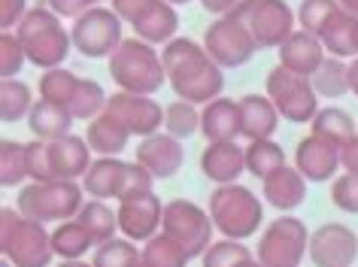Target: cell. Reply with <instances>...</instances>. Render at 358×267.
<instances>
[{
	"label": "cell",
	"mask_w": 358,
	"mask_h": 267,
	"mask_svg": "<svg viewBox=\"0 0 358 267\" xmlns=\"http://www.w3.org/2000/svg\"><path fill=\"white\" fill-rule=\"evenodd\" d=\"M161 61H164L167 85L176 92V97H182L189 103L207 106L225 88L222 67L207 55L203 43H194L189 37H173L161 49Z\"/></svg>",
	"instance_id": "cell-1"
},
{
	"label": "cell",
	"mask_w": 358,
	"mask_h": 267,
	"mask_svg": "<svg viewBox=\"0 0 358 267\" xmlns=\"http://www.w3.org/2000/svg\"><path fill=\"white\" fill-rule=\"evenodd\" d=\"M15 37H19L24 55H28V64H34L37 70L61 67L67 61L70 49H73V37H70V31H64L61 15L43 3L28 10V15L15 28Z\"/></svg>",
	"instance_id": "cell-2"
},
{
	"label": "cell",
	"mask_w": 358,
	"mask_h": 267,
	"mask_svg": "<svg viewBox=\"0 0 358 267\" xmlns=\"http://www.w3.org/2000/svg\"><path fill=\"white\" fill-rule=\"evenodd\" d=\"M94 164L92 146L79 134H67L61 140H37L28 143V173L34 182L49 180H83Z\"/></svg>",
	"instance_id": "cell-3"
},
{
	"label": "cell",
	"mask_w": 358,
	"mask_h": 267,
	"mask_svg": "<svg viewBox=\"0 0 358 267\" xmlns=\"http://www.w3.org/2000/svg\"><path fill=\"white\" fill-rule=\"evenodd\" d=\"M0 252L13 267H49L55 258L52 231L37 219L22 216L15 207L0 210Z\"/></svg>",
	"instance_id": "cell-4"
},
{
	"label": "cell",
	"mask_w": 358,
	"mask_h": 267,
	"mask_svg": "<svg viewBox=\"0 0 358 267\" xmlns=\"http://www.w3.org/2000/svg\"><path fill=\"white\" fill-rule=\"evenodd\" d=\"M106 70H110L113 82L119 85V92H131V94L152 97L167 82L164 61H161L152 43H143L140 37H124L122 46L110 55Z\"/></svg>",
	"instance_id": "cell-5"
},
{
	"label": "cell",
	"mask_w": 358,
	"mask_h": 267,
	"mask_svg": "<svg viewBox=\"0 0 358 267\" xmlns=\"http://www.w3.org/2000/svg\"><path fill=\"white\" fill-rule=\"evenodd\" d=\"M85 203V189L76 180H49V182H28L15 194V210L28 219H37L43 225L49 222L76 219Z\"/></svg>",
	"instance_id": "cell-6"
},
{
	"label": "cell",
	"mask_w": 358,
	"mask_h": 267,
	"mask_svg": "<svg viewBox=\"0 0 358 267\" xmlns=\"http://www.w3.org/2000/svg\"><path fill=\"white\" fill-rule=\"evenodd\" d=\"M207 207H210L207 212H210L216 231L228 240L252 237V234H258V228H262V222H264V207H262V201H258V194L240 182L216 185Z\"/></svg>",
	"instance_id": "cell-7"
},
{
	"label": "cell",
	"mask_w": 358,
	"mask_h": 267,
	"mask_svg": "<svg viewBox=\"0 0 358 267\" xmlns=\"http://www.w3.org/2000/svg\"><path fill=\"white\" fill-rule=\"evenodd\" d=\"M152 176L146 167H140L137 161H122V158H94V164L88 167V173L83 176V189L88 192V198H101V201H124L137 192L152 189Z\"/></svg>",
	"instance_id": "cell-8"
},
{
	"label": "cell",
	"mask_w": 358,
	"mask_h": 267,
	"mask_svg": "<svg viewBox=\"0 0 358 267\" xmlns=\"http://www.w3.org/2000/svg\"><path fill=\"white\" fill-rule=\"evenodd\" d=\"M228 15L246 24L258 49H280L298 22V13L285 0H240L237 10Z\"/></svg>",
	"instance_id": "cell-9"
},
{
	"label": "cell",
	"mask_w": 358,
	"mask_h": 267,
	"mask_svg": "<svg viewBox=\"0 0 358 267\" xmlns=\"http://www.w3.org/2000/svg\"><path fill=\"white\" fill-rule=\"evenodd\" d=\"M267 85V97L273 101V106L280 110V115L292 124H303L313 122L319 115V94L313 88L310 76H301L294 70L276 64L264 79Z\"/></svg>",
	"instance_id": "cell-10"
},
{
	"label": "cell",
	"mask_w": 358,
	"mask_h": 267,
	"mask_svg": "<svg viewBox=\"0 0 358 267\" xmlns=\"http://www.w3.org/2000/svg\"><path fill=\"white\" fill-rule=\"evenodd\" d=\"M310 249V231L298 216H282L273 219L271 225L258 237V252L255 258L264 267H301L303 255Z\"/></svg>",
	"instance_id": "cell-11"
},
{
	"label": "cell",
	"mask_w": 358,
	"mask_h": 267,
	"mask_svg": "<svg viewBox=\"0 0 358 267\" xmlns=\"http://www.w3.org/2000/svg\"><path fill=\"white\" fill-rule=\"evenodd\" d=\"M161 231H164L167 237H173L176 243L189 252V258H201L213 243L216 225H213L210 212L203 207L176 198V201L164 203V222H161Z\"/></svg>",
	"instance_id": "cell-12"
},
{
	"label": "cell",
	"mask_w": 358,
	"mask_h": 267,
	"mask_svg": "<svg viewBox=\"0 0 358 267\" xmlns=\"http://www.w3.org/2000/svg\"><path fill=\"white\" fill-rule=\"evenodd\" d=\"M73 37V49L85 58H110L115 49L122 46V19L110 6H94V10L83 13L73 19L70 28Z\"/></svg>",
	"instance_id": "cell-13"
},
{
	"label": "cell",
	"mask_w": 358,
	"mask_h": 267,
	"mask_svg": "<svg viewBox=\"0 0 358 267\" xmlns=\"http://www.w3.org/2000/svg\"><path fill=\"white\" fill-rule=\"evenodd\" d=\"M203 49H207V55L216 61L222 70L243 67L258 52L249 28L240 19H234V15H222V19H216L203 31Z\"/></svg>",
	"instance_id": "cell-14"
},
{
	"label": "cell",
	"mask_w": 358,
	"mask_h": 267,
	"mask_svg": "<svg viewBox=\"0 0 358 267\" xmlns=\"http://www.w3.org/2000/svg\"><path fill=\"white\" fill-rule=\"evenodd\" d=\"M307 255L316 267H352L358 258V234L343 222H325L310 231Z\"/></svg>",
	"instance_id": "cell-15"
},
{
	"label": "cell",
	"mask_w": 358,
	"mask_h": 267,
	"mask_svg": "<svg viewBox=\"0 0 358 267\" xmlns=\"http://www.w3.org/2000/svg\"><path fill=\"white\" fill-rule=\"evenodd\" d=\"M115 212H119V234L134 240V243L152 240L161 231V222H164V203L152 189L119 201Z\"/></svg>",
	"instance_id": "cell-16"
},
{
	"label": "cell",
	"mask_w": 358,
	"mask_h": 267,
	"mask_svg": "<svg viewBox=\"0 0 358 267\" xmlns=\"http://www.w3.org/2000/svg\"><path fill=\"white\" fill-rule=\"evenodd\" d=\"M103 113H110L124 131L137 134V137H152V134H158L161 124H164V106L155 103L146 94L115 92L110 101H106Z\"/></svg>",
	"instance_id": "cell-17"
},
{
	"label": "cell",
	"mask_w": 358,
	"mask_h": 267,
	"mask_svg": "<svg viewBox=\"0 0 358 267\" xmlns=\"http://www.w3.org/2000/svg\"><path fill=\"white\" fill-rule=\"evenodd\" d=\"M134 161L155 176V180H170V176L179 173V167L185 161V149L182 140L170 137V134H152V137H143L137 143V155Z\"/></svg>",
	"instance_id": "cell-18"
},
{
	"label": "cell",
	"mask_w": 358,
	"mask_h": 267,
	"mask_svg": "<svg viewBox=\"0 0 358 267\" xmlns=\"http://www.w3.org/2000/svg\"><path fill=\"white\" fill-rule=\"evenodd\" d=\"M292 161L307 182H328L340 167V146L310 134V137H303L298 143Z\"/></svg>",
	"instance_id": "cell-19"
},
{
	"label": "cell",
	"mask_w": 358,
	"mask_h": 267,
	"mask_svg": "<svg viewBox=\"0 0 358 267\" xmlns=\"http://www.w3.org/2000/svg\"><path fill=\"white\" fill-rule=\"evenodd\" d=\"M246 171V149L237 146L234 140H219V143H207L201 152V173L216 185L237 182Z\"/></svg>",
	"instance_id": "cell-20"
},
{
	"label": "cell",
	"mask_w": 358,
	"mask_h": 267,
	"mask_svg": "<svg viewBox=\"0 0 358 267\" xmlns=\"http://www.w3.org/2000/svg\"><path fill=\"white\" fill-rule=\"evenodd\" d=\"M131 28H134V34H137L143 43H152V46H167V43L176 37V31H179L176 6L167 3V0H152L146 10H143L137 19L131 22Z\"/></svg>",
	"instance_id": "cell-21"
},
{
	"label": "cell",
	"mask_w": 358,
	"mask_h": 267,
	"mask_svg": "<svg viewBox=\"0 0 358 267\" xmlns=\"http://www.w3.org/2000/svg\"><path fill=\"white\" fill-rule=\"evenodd\" d=\"M280 110L267 94L240 97V134L246 140H271L280 128Z\"/></svg>",
	"instance_id": "cell-22"
},
{
	"label": "cell",
	"mask_w": 358,
	"mask_h": 267,
	"mask_svg": "<svg viewBox=\"0 0 358 267\" xmlns=\"http://www.w3.org/2000/svg\"><path fill=\"white\" fill-rule=\"evenodd\" d=\"M262 194L264 201L271 203L273 210L280 212H292L298 210L303 201H307V180L301 176L298 167H289L285 164L282 171H276L273 176H267V180L262 182Z\"/></svg>",
	"instance_id": "cell-23"
},
{
	"label": "cell",
	"mask_w": 358,
	"mask_h": 267,
	"mask_svg": "<svg viewBox=\"0 0 358 267\" xmlns=\"http://www.w3.org/2000/svg\"><path fill=\"white\" fill-rule=\"evenodd\" d=\"M325 58H328V52L322 46V40L307 31H294L280 46V64L301 76H313Z\"/></svg>",
	"instance_id": "cell-24"
},
{
	"label": "cell",
	"mask_w": 358,
	"mask_h": 267,
	"mask_svg": "<svg viewBox=\"0 0 358 267\" xmlns=\"http://www.w3.org/2000/svg\"><path fill=\"white\" fill-rule=\"evenodd\" d=\"M201 134L207 137V143L234 140L240 134V101L216 97L207 106H201Z\"/></svg>",
	"instance_id": "cell-25"
},
{
	"label": "cell",
	"mask_w": 358,
	"mask_h": 267,
	"mask_svg": "<svg viewBox=\"0 0 358 267\" xmlns=\"http://www.w3.org/2000/svg\"><path fill=\"white\" fill-rule=\"evenodd\" d=\"M85 140H88V146H92L94 155H101V158H119L124 149H128L131 134L124 131L110 113H101L97 119L88 122Z\"/></svg>",
	"instance_id": "cell-26"
},
{
	"label": "cell",
	"mask_w": 358,
	"mask_h": 267,
	"mask_svg": "<svg viewBox=\"0 0 358 267\" xmlns=\"http://www.w3.org/2000/svg\"><path fill=\"white\" fill-rule=\"evenodd\" d=\"M73 122H76V115L67 110V106H55V103H49V101H40L34 103V110L28 115V128L31 134L37 140H61V137H67L70 128H73Z\"/></svg>",
	"instance_id": "cell-27"
},
{
	"label": "cell",
	"mask_w": 358,
	"mask_h": 267,
	"mask_svg": "<svg viewBox=\"0 0 358 267\" xmlns=\"http://www.w3.org/2000/svg\"><path fill=\"white\" fill-rule=\"evenodd\" d=\"M52 249L61 261H76V258L88 255V249H94V240L79 219H67L58 222L52 231Z\"/></svg>",
	"instance_id": "cell-28"
},
{
	"label": "cell",
	"mask_w": 358,
	"mask_h": 267,
	"mask_svg": "<svg viewBox=\"0 0 358 267\" xmlns=\"http://www.w3.org/2000/svg\"><path fill=\"white\" fill-rule=\"evenodd\" d=\"M355 15H349L340 10L334 19H331L325 24V31L319 34L322 46H325V52L331 58H358V49H355Z\"/></svg>",
	"instance_id": "cell-29"
},
{
	"label": "cell",
	"mask_w": 358,
	"mask_h": 267,
	"mask_svg": "<svg viewBox=\"0 0 358 267\" xmlns=\"http://www.w3.org/2000/svg\"><path fill=\"white\" fill-rule=\"evenodd\" d=\"M76 219L88 228L94 246H101V243H106V240H113L115 234H119V212H115L113 207H106V201H101V198H88Z\"/></svg>",
	"instance_id": "cell-30"
},
{
	"label": "cell",
	"mask_w": 358,
	"mask_h": 267,
	"mask_svg": "<svg viewBox=\"0 0 358 267\" xmlns=\"http://www.w3.org/2000/svg\"><path fill=\"white\" fill-rule=\"evenodd\" d=\"M289 164L285 161V149L276 143V140H249L246 146V171L255 176V180H267V176H273L276 171H282V167Z\"/></svg>",
	"instance_id": "cell-31"
},
{
	"label": "cell",
	"mask_w": 358,
	"mask_h": 267,
	"mask_svg": "<svg viewBox=\"0 0 358 267\" xmlns=\"http://www.w3.org/2000/svg\"><path fill=\"white\" fill-rule=\"evenodd\" d=\"M310 128H313L316 137L328 140V143H334L340 149H343L349 140L358 134L352 115H349L346 110H340V106H325V110H319V115L310 122Z\"/></svg>",
	"instance_id": "cell-32"
},
{
	"label": "cell",
	"mask_w": 358,
	"mask_h": 267,
	"mask_svg": "<svg viewBox=\"0 0 358 267\" xmlns=\"http://www.w3.org/2000/svg\"><path fill=\"white\" fill-rule=\"evenodd\" d=\"M34 92L28 82H22L19 76L15 79H3L0 82V119L6 124L19 122V119H28L31 110H34Z\"/></svg>",
	"instance_id": "cell-33"
},
{
	"label": "cell",
	"mask_w": 358,
	"mask_h": 267,
	"mask_svg": "<svg viewBox=\"0 0 358 267\" xmlns=\"http://www.w3.org/2000/svg\"><path fill=\"white\" fill-rule=\"evenodd\" d=\"M310 82L316 88L319 97L337 101V97L349 94V64L343 58H325L316 73L310 76Z\"/></svg>",
	"instance_id": "cell-34"
},
{
	"label": "cell",
	"mask_w": 358,
	"mask_h": 267,
	"mask_svg": "<svg viewBox=\"0 0 358 267\" xmlns=\"http://www.w3.org/2000/svg\"><path fill=\"white\" fill-rule=\"evenodd\" d=\"M79 79L76 73H70L67 67H55V70H43L40 76V97L55 106H73V97L79 92Z\"/></svg>",
	"instance_id": "cell-35"
},
{
	"label": "cell",
	"mask_w": 358,
	"mask_h": 267,
	"mask_svg": "<svg viewBox=\"0 0 358 267\" xmlns=\"http://www.w3.org/2000/svg\"><path fill=\"white\" fill-rule=\"evenodd\" d=\"M94 267H143V249L128 237H113L106 243L94 246L92 255Z\"/></svg>",
	"instance_id": "cell-36"
},
{
	"label": "cell",
	"mask_w": 358,
	"mask_h": 267,
	"mask_svg": "<svg viewBox=\"0 0 358 267\" xmlns=\"http://www.w3.org/2000/svg\"><path fill=\"white\" fill-rule=\"evenodd\" d=\"M31 180L28 173V143H15V140H3L0 143V185L3 189H15Z\"/></svg>",
	"instance_id": "cell-37"
},
{
	"label": "cell",
	"mask_w": 358,
	"mask_h": 267,
	"mask_svg": "<svg viewBox=\"0 0 358 267\" xmlns=\"http://www.w3.org/2000/svg\"><path fill=\"white\" fill-rule=\"evenodd\" d=\"M192 258L173 237H167L164 231H158L152 240L143 243V264L146 267H185Z\"/></svg>",
	"instance_id": "cell-38"
},
{
	"label": "cell",
	"mask_w": 358,
	"mask_h": 267,
	"mask_svg": "<svg viewBox=\"0 0 358 267\" xmlns=\"http://www.w3.org/2000/svg\"><path fill=\"white\" fill-rule=\"evenodd\" d=\"M164 131L176 140H189L194 134H201V110L198 103H189L182 97H176L173 103L164 106Z\"/></svg>",
	"instance_id": "cell-39"
},
{
	"label": "cell",
	"mask_w": 358,
	"mask_h": 267,
	"mask_svg": "<svg viewBox=\"0 0 358 267\" xmlns=\"http://www.w3.org/2000/svg\"><path fill=\"white\" fill-rule=\"evenodd\" d=\"M106 101H110V97H106L101 82H94V79H83V82H79V92L73 97V106H70V113H73L79 122H92L106 110Z\"/></svg>",
	"instance_id": "cell-40"
},
{
	"label": "cell",
	"mask_w": 358,
	"mask_h": 267,
	"mask_svg": "<svg viewBox=\"0 0 358 267\" xmlns=\"http://www.w3.org/2000/svg\"><path fill=\"white\" fill-rule=\"evenodd\" d=\"M340 13V3L337 0H301L298 6V24L301 31L313 34V37H319L322 31H325V24L334 19Z\"/></svg>",
	"instance_id": "cell-41"
},
{
	"label": "cell",
	"mask_w": 358,
	"mask_h": 267,
	"mask_svg": "<svg viewBox=\"0 0 358 267\" xmlns=\"http://www.w3.org/2000/svg\"><path fill=\"white\" fill-rule=\"evenodd\" d=\"M246 258H255L249 249L243 246V240H216L210 243V249L201 255V267H237Z\"/></svg>",
	"instance_id": "cell-42"
},
{
	"label": "cell",
	"mask_w": 358,
	"mask_h": 267,
	"mask_svg": "<svg viewBox=\"0 0 358 267\" xmlns=\"http://www.w3.org/2000/svg\"><path fill=\"white\" fill-rule=\"evenodd\" d=\"M24 64H28V55H24L19 37L13 31H3L0 34V76L15 79Z\"/></svg>",
	"instance_id": "cell-43"
},
{
	"label": "cell",
	"mask_w": 358,
	"mask_h": 267,
	"mask_svg": "<svg viewBox=\"0 0 358 267\" xmlns=\"http://www.w3.org/2000/svg\"><path fill=\"white\" fill-rule=\"evenodd\" d=\"M331 201H334L337 210L358 216V176L355 173L337 176V180L331 182Z\"/></svg>",
	"instance_id": "cell-44"
},
{
	"label": "cell",
	"mask_w": 358,
	"mask_h": 267,
	"mask_svg": "<svg viewBox=\"0 0 358 267\" xmlns=\"http://www.w3.org/2000/svg\"><path fill=\"white\" fill-rule=\"evenodd\" d=\"M46 6L52 13H58L61 19H79L94 6H103V0H46Z\"/></svg>",
	"instance_id": "cell-45"
},
{
	"label": "cell",
	"mask_w": 358,
	"mask_h": 267,
	"mask_svg": "<svg viewBox=\"0 0 358 267\" xmlns=\"http://www.w3.org/2000/svg\"><path fill=\"white\" fill-rule=\"evenodd\" d=\"M28 15V0H0V28L13 31Z\"/></svg>",
	"instance_id": "cell-46"
},
{
	"label": "cell",
	"mask_w": 358,
	"mask_h": 267,
	"mask_svg": "<svg viewBox=\"0 0 358 267\" xmlns=\"http://www.w3.org/2000/svg\"><path fill=\"white\" fill-rule=\"evenodd\" d=\"M149 3H152V0H113V10L119 13V19H122V22H128V24H131L143 10H146Z\"/></svg>",
	"instance_id": "cell-47"
},
{
	"label": "cell",
	"mask_w": 358,
	"mask_h": 267,
	"mask_svg": "<svg viewBox=\"0 0 358 267\" xmlns=\"http://www.w3.org/2000/svg\"><path fill=\"white\" fill-rule=\"evenodd\" d=\"M340 167H343L346 173H355L358 176V134L349 140L343 149H340Z\"/></svg>",
	"instance_id": "cell-48"
},
{
	"label": "cell",
	"mask_w": 358,
	"mask_h": 267,
	"mask_svg": "<svg viewBox=\"0 0 358 267\" xmlns=\"http://www.w3.org/2000/svg\"><path fill=\"white\" fill-rule=\"evenodd\" d=\"M237 3H240V0H201L203 10L213 13V15H219V19H222V15H228V13H234Z\"/></svg>",
	"instance_id": "cell-49"
},
{
	"label": "cell",
	"mask_w": 358,
	"mask_h": 267,
	"mask_svg": "<svg viewBox=\"0 0 358 267\" xmlns=\"http://www.w3.org/2000/svg\"><path fill=\"white\" fill-rule=\"evenodd\" d=\"M349 94L358 97V58L349 61Z\"/></svg>",
	"instance_id": "cell-50"
},
{
	"label": "cell",
	"mask_w": 358,
	"mask_h": 267,
	"mask_svg": "<svg viewBox=\"0 0 358 267\" xmlns=\"http://www.w3.org/2000/svg\"><path fill=\"white\" fill-rule=\"evenodd\" d=\"M337 3H340V10L343 13H349V15H355L358 19V0H337Z\"/></svg>",
	"instance_id": "cell-51"
},
{
	"label": "cell",
	"mask_w": 358,
	"mask_h": 267,
	"mask_svg": "<svg viewBox=\"0 0 358 267\" xmlns=\"http://www.w3.org/2000/svg\"><path fill=\"white\" fill-rule=\"evenodd\" d=\"M58 267H94L92 261H83V258H76V261H61Z\"/></svg>",
	"instance_id": "cell-52"
},
{
	"label": "cell",
	"mask_w": 358,
	"mask_h": 267,
	"mask_svg": "<svg viewBox=\"0 0 358 267\" xmlns=\"http://www.w3.org/2000/svg\"><path fill=\"white\" fill-rule=\"evenodd\" d=\"M237 267H264V264L258 261V258H246V261H240Z\"/></svg>",
	"instance_id": "cell-53"
},
{
	"label": "cell",
	"mask_w": 358,
	"mask_h": 267,
	"mask_svg": "<svg viewBox=\"0 0 358 267\" xmlns=\"http://www.w3.org/2000/svg\"><path fill=\"white\" fill-rule=\"evenodd\" d=\"M167 3H173V6H182V3H189V0H167Z\"/></svg>",
	"instance_id": "cell-54"
},
{
	"label": "cell",
	"mask_w": 358,
	"mask_h": 267,
	"mask_svg": "<svg viewBox=\"0 0 358 267\" xmlns=\"http://www.w3.org/2000/svg\"><path fill=\"white\" fill-rule=\"evenodd\" d=\"M355 49H358V22H355Z\"/></svg>",
	"instance_id": "cell-55"
}]
</instances>
